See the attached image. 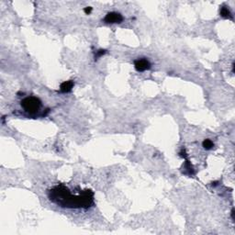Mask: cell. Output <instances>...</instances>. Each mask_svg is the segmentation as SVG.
Here are the masks:
<instances>
[{
	"instance_id": "cell-11",
	"label": "cell",
	"mask_w": 235,
	"mask_h": 235,
	"mask_svg": "<svg viewBox=\"0 0 235 235\" xmlns=\"http://www.w3.org/2000/svg\"><path fill=\"white\" fill-rule=\"evenodd\" d=\"M231 218H232V219L234 220V209L231 210Z\"/></svg>"
},
{
	"instance_id": "cell-4",
	"label": "cell",
	"mask_w": 235,
	"mask_h": 235,
	"mask_svg": "<svg viewBox=\"0 0 235 235\" xmlns=\"http://www.w3.org/2000/svg\"><path fill=\"white\" fill-rule=\"evenodd\" d=\"M123 20V17L117 12H109L104 18L106 23H120Z\"/></svg>"
},
{
	"instance_id": "cell-2",
	"label": "cell",
	"mask_w": 235,
	"mask_h": 235,
	"mask_svg": "<svg viewBox=\"0 0 235 235\" xmlns=\"http://www.w3.org/2000/svg\"><path fill=\"white\" fill-rule=\"evenodd\" d=\"M41 106V101L36 98V97H28L22 99L21 101V107L29 113H34L40 109Z\"/></svg>"
},
{
	"instance_id": "cell-6",
	"label": "cell",
	"mask_w": 235,
	"mask_h": 235,
	"mask_svg": "<svg viewBox=\"0 0 235 235\" xmlns=\"http://www.w3.org/2000/svg\"><path fill=\"white\" fill-rule=\"evenodd\" d=\"M219 14H220V16H221L222 18H224V19H232V15H231L230 9H229L227 7H225V6H223V7L220 9Z\"/></svg>"
},
{
	"instance_id": "cell-9",
	"label": "cell",
	"mask_w": 235,
	"mask_h": 235,
	"mask_svg": "<svg viewBox=\"0 0 235 235\" xmlns=\"http://www.w3.org/2000/svg\"><path fill=\"white\" fill-rule=\"evenodd\" d=\"M105 54H107V51L106 50H98V52H96V54H95V59L97 60L98 58L101 57L102 55H104Z\"/></svg>"
},
{
	"instance_id": "cell-1",
	"label": "cell",
	"mask_w": 235,
	"mask_h": 235,
	"mask_svg": "<svg viewBox=\"0 0 235 235\" xmlns=\"http://www.w3.org/2000/svg\"><path fill=\"white\" fill-rule=\"evenodd\" d=\"M49 199L62 208L87 209L94 205V192L91 189H85L77 195H73L68 187L59 184L48 191Z\"/></svg>"
},
{
	"instance_id": "cell-7",
	"label": "cell",
	"mask_w": 235,
	"mask_h": 235,
	"mask_svg": "<svg viewBox=\"0 0 235 235\" xmlns=\"http://www.w3.org/2000/svg\"><path fill=\"white\" fill-rule=\"evenodd\" d=\"M184 168H185V171H186V172H185V174L190 175H194L193 167H192V165H191V164H190V162H189L188 160H186V161H185V165H184Z\"/></svg>"
},
{
	"instance_id": "cell-5",
	"label": "cell",
	"mask_w": 235,
	"mask_h": 235,
	"mask_svg": "<svg viewBox=\"0 0 235 235\" xmlns=\"http://www.w3.org/2000/svg\"><path fill=\"white\" fill-rule=\"evenodd\" d=\"M74 85V81H72V80L65 81V82H64V83L61 84V85H60V91H61L62 93H69V92L72 91Z\"/></svg>"
},
{
	"instance_id": "cell-10",
	"label": "cell",
	"mask_w": 235,
	"mask_h": 235,
	"mask_svg": "<svg viewBox=\"0 0 235 235\" xmlns=\"http://www.w3.org/2000/svg\"><path fill=\"white\" fill-rule=\"evenodd\" d=\"M92 10H93V9H92L91 7H86V8H85V9H84V12H85L86 15H89V14L92 12Z\"/></svg>"
},
{
	"instance_id": "cell-3",
	"label": "cell",
	"mask_w": 235,
	"mask_h": 235,
	"mask_svg": "<svg viewBox=\"0 0 235 235\" xmlns=\"http://www.w3.org/2000/svg\"><path fill=\"white\" fill-rule=\"evenodd\" d=\"M134 66L138 72H144L151 68V63L146 58H140L134 62Z\"/></svg>"
},
{
	"instance_id": "cell-8",
	"label": "cell",
	"mask_w": 235,
	"mask_h": 235,
	"mask_svg": "<svg viewBox=\"0 0 235 235\" xmlns=\"http://www.w3.org/2000/svg\"><path fill=\"white\" fill-rule=\"evenodd\" d=\"M202 145L204 147V149L206 150H211L213 147H214V143L211 140L209 139H207V140H204L203 143H202Z\"/></svg>"
}]
</instances>
